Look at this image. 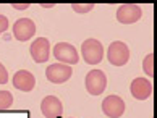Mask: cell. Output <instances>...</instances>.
Returning a JSON list of instances; mask_svg holds the SVG:
<instances>
[{
	"label": "cell",
	"instance_id": "cell-1",
	"mask_svg": "<svg viewBox=\"0 0 157 118\" xmlns=\"http://www.w3.org/2000/svg\"><path fill=\"white\" fill-rule=\"evenodd\" d=\"M84 86L91 96H101V94L107 89V76L102 70H91L86 74Z\"/></svg>",
	"mask_w": 157,
	"mask_h": 118
},
{
	"label": "cell",
	"instance_id": "cell-11",
	"mask_svg": "<svg viewBox=\"0 0 157 118\" xmlns=\"http://www.w3.org/2000/svg\"><path fill=\"white\" fill-rule=\"evenodd\" d=\"M130 91H131V96L136 100H146L152 94V82L147 78H136L133 79Z\"/></svg>",
	"mask_w": 157,
	"mask_h": 118
},
{
	"label": "cell",
	"instance_id": "cell-2",
	"mask_svg": "<svg viewBox=\"0 0 157 118\" xmlns=\"http://www.w3.org/2000/svg\"><path fill=\"white\" fill-rule=\"evenodd\" d=\"M81 54L88 65H97L104 58V47L97 39H86L81 45Z\"/></svg>",
	"mask_w": 157,
	"mask_h": 118
},
{
	"label": "cell",
	"instance_id": "cell-10",
	"mask_svg": "<svg viewBox=\"0 0 157 118\" xmlns=\"http://www.w3.org/2000/svg\"><path fill=\"white\" fill-rule=\"evenodd\" d=\"M40 112L45 118H59L63 113V105L59 97L55 96H47L40 102Z\"/></svg>",
	"mask_w": 157,
	"mask_h": 118
},
{
	"label": "cell",
	"instance_id": "cell-9",
	"mask_svg": "<svg viewBox=\"0 0 157 118\" xmlns=\"http://www.w3.org/2000/svg\"><path fill=\"white\" fill-rule=\"evenodd\" d=\"M31 57L36 63H44L49 62L50 57V42L47 37H37L36 40H33L31 44Z\"/></svg>",
	"mask_w": 157,
	"mask_h": 118
},
{
	"label": "cell",
	"instance_id": "cell-7",
	"mask_svg": "<svg viewBox=\"0 0 157 118\" xmlns=\"http://www.w3.org/2000/svg\"><path fill=\"white\" fill-rule=\"evenodd\" d=\"M102 112L109 118H120L125 113V102L120 96H107L102 100Z\"/></svg>",
	"mask_w": 157,
	"mask_h": 118
},
{
	"label": "cell",
	"instance_id": "cell-17",
	"mask_svg": "<svg viewBox=\"0 0 157 118\" xmlns=\"http://www.w3.org/2000/svg\"><path fill=\"white\" fill-rule=\"evenodd\" d=\"M8 26H10L8 18H7V16H3V15H0V34H3L5 31H7Z\"/></svg>",
	"mask_w": 157,
	"mask_h": 118
},
{
	"label": "cell",
	"instance_id": "cell-18",
	"mask_svg": "<svg viewBox=\"0 0 157 118\" xmlns=\"http://www.w3.org/2000/svg\"><path fill=\"white\" fill-rule=\"evenodd\" d=\"M11 7L16 8V10H26V8H29V3H21V5H18V3H13Z\"/></svg>",
	"mask_w": 157,
	"mask_h": 118
},
{
	"label": "cell",
	"instance_id": "cell-4",
	"mask_svg": "<svg viewBox=\"0 0 157 118\" xmlns=\"http://www.w3.org/2000/svg\"><path fill=\"white\" fill-rule=\"evenodd\" d=\"M107 58L112 65H115V67H123V65H126L128 60H130V49H128V45L125 42L115 40V42H112L109 45Z\"/></svg>",
	"mask_w": 157,
	"mask_h": 118
},
{
	"label": "cell",
	"instance_id": "cell-8",
	"mask_svg": "<svg viewBox=\"0 0 157 118\" xmlns=\"http://www.w3.org/2000/svg\"><path fill=\"white\" fill-rule=\"evenodd\" d=\"M34 34H36V25L29 18H20L13 25V36L15 39L21 40V42L29 40Z\"/></svg>",
	"mask_w": 157,
	"mask_h": 118
},
{
	"label": "cell",
	"instance_id": "cell-6",
	"mask_svg": "<svg viewBox=\"0 0 157 118\" xmlns=\"http://www.w3.org/2000/svg\"><path fill=\"white\" fill-rule=\"evenodd\" d=\"M141 16H143V10L141 7H138L135 3L120 5L117 10V20L121 25H133L138 20H141Z\"/></svg>",
	"mask_w": 157,
	"mask_h": 118
},
{
	"label": "cell",
	"instance_id": "cell-14",
	"mask_svg": "<svg viewBox=\"0 0 157 118\" xmlns=\"http://www.w3.org/2000/svg\"><path fill=\"white\" fill-rule=\"evenodd\" d=\"M143 70L147 76H154V54H149L143 60Z\"/></svg>",
	"mask_w": 157,
	"mask_h": 118
},
{
	"label": "cell",
	"instance_id": "cell-12",
	"mask_svg": "<svg viewBox=\"0 0 157 118\" xmlns=\"http://www.w3.org/2000/svg\"><path fill=\"white\" fill-rule=\"evenodd\" d=\"M13 86L16 89H20L23 92H31L36 86V78L31 71L28 70H18L15 74H13Z\"/></svg>",
	"mask_w": 157,
	"mask_h": 118
},
{
	"label": "cell",
	"instance_id": "cell-5",
	"mask_svg": "<svg viewBox=\"0 0 157 118\" xmlns=\"http://www.w3.org/2000/svg\"><path fill=\"white\" fill-rule=\"evenodd\" d=\"M73 74V70L71 67L68 65H63V63H52L47 67L45 70V78H47L50 82L54 84H62V82H67Z\"/></svg>",
	"mask_w": 157,
	"mask_h": 118
},
{
	"label": "cell",
	"instance_id": "cell-3",
	"mask_svg": "<svg viewBox=\"0 0 157 118\" xmlns=\"http://www.w3.org/2000/svg\"><path fill=\"white\" fill-rule=\"evenodd\" d=\"M54 57L57 58L59 63L63 65H76L79 62V54L76 50V47L68 44V42H59L54 47Z\"/></svg>",
	"mask_w": 157,
	"mask_h": 118
},
{
	"label": "cell",
	"instance_id": "cell-13",
	"mask_svg": "<svg viewBox=\"0 0 157 118\" xmlns=\"http://www.w3.org/2000/svg\"><path fill=\"white\" fill-rule=\"evenodd\" d=\"M13 105V96L10 91H0V110H7Z\"/></svg>",
	"mask_w": 157,
	"mask_h": 118
},
{
	"label": "cell",
	"instance_id": "cell-16",
	"mask_svg": "<svg viewBox=\"0 0 157 118\" xmlns=\"http://www.w3.org/2000/svg\"><path fill=\"white\" fill-rule=\"evenodd\" d=\"M8 82V71L3 67V63H0V84H7Z\"/></svg>",
	"mask_w": 157,
	"mask_h": 118
},
{
	"label": "cell",
	"instance_id": "cell-15",
	"mask_svg": "<svg viewBox=\"0 0 157 118\" xmlns=\"http://www.w3.org/2000/svg\"><path fill=\"white\" fill-rule=\"evenodd\" d=\"M71 8L76 13H88V11L94 10V3H73Z\"/></svg>",
	"mask_w": 157,
	"mask_h": 118
}]
</instances>
